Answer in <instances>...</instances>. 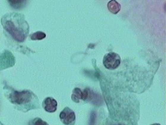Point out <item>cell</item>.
Returning a JSON list of instances; mask_svg holds the SVG:
<instances>
[{
	"instance_id": "cell-1",
	"label": "cell",
	"mask_w": 166,
	"mask_h": 125,
	"mask_svg": "<svg viewBox=\"0 0 166 125\" xmlns=\"http://www.w3.org/2000/svg\"><path fill=\"white\" fill-rule=\"evenodd\" d=\"M4 29L15 41L23 42L29 33V26L24 15L18 13H10L4 15L1 18Z\"/></svg>"
},
{
	"instance_id": "cell-2",
	"label": "cell",
	"mask_w": 166,
	"mask_h": 125,
	"mask_svg": "<svg viewBox=\"0 0 166 125\" xmlns=\"http://www.w3.org/2000/svg\"><path fill=\"white\" fill-rule=\"evenodd\" d=\"M8 98L10 102L21 111L28 112L39 108V99L31 91H17L11 89Z\"/></svg>"
},
{
	"instance_id": "cell-3",
	"label": "cell",
	"mask_w": 166,
	"mask_h": 125,
	"mask_svg": "<svg viewBox=\"0 0 166 125\" xmlns=\"http://www.w3.org/2000/svg\"><path fill=\"white\" fill-rule=\"evenodd\" d=\"M121 62V60L119 55L114 52L107 54L104 56L103 60V63L105 67L110 70L116 69L120 65Z\"/></svg>"
},
{
	"instance_id": "cell-4",
	"label": "cell",
	"mask_w": 166,
	"mask_h": 125,
	"mask_svg": "<svg viewBox=\"0 0 166 125\" xmlns=\"http://www.w3.org/2000/svg\"><path fill=\"white\" fill-rule=\"evenodd\" d=\"M15 57L10 52L4 51L0 54V70L14 65Z\"/></svg>"
},
{
	"instance_id": "cell-5",
	"label": "cell",
	"mask_w": 166,
	"mask_h": 125,
	"mask_svg": "<svg viewBox=\"0 0 166 125\" xmlns=\"http://www.w3.org/2000/svg\"><path fill=\"white\" fill-rule=\"evenodd\" d=\"M59 117L61 121L65 125H73L76 119L74 111L68 107H66L61 111Z\"/></svg>"
},
{
	"instance_id": "cell-6",
	"label": "cell",
	"mask_w": 166,
	"mask_h": 125,
	"mask_svg": "<svg viewBox=\"0 0 166 125\" xmlns=\"http://www.w3.org/2000/svg\"><path fill=\"white\" fill-rule=\"evenodd\" d=\"M58 103L55 99L48 97L43 101L42 107L45 111L48 113H53L57 110Z\"/></svg>"
},
{
	"instance_id": "cell-7",
	"label": "cell",
	"mask_w": 166,
	"mask_h": 125,
	"mask_svg": "<svg viewBox=\"0 0 166 125\" xmlns=\"http://www.w3.org/2000/svg\"><path fill=\"white\" fill-rule=\"evenodd\" d=\"M7 2L14 9L20 10L26 6L27 0H7Z\"/></svg>"
},
{
	"instance_id": "cell-8",
	"label": "cell",
	"mask_w": 166,
	"mask_h": 125,
	"mask_svg": "<svg viewBox=\"0 0 166 125\" xmlns=\"http://www.w3.org/2000/svg\"><path fill=\"white\" fill-rule=\"evenodd\" d=\"M107 7L110 11L113 14H117L121 10V6L115 0H111L107 4Z\"/></svg>"
},
{
	"instance_id": "cell-9",
	"label": "cell",
	"mask_w": 166,
	"mask_h": 125,
	"mask_svg": "<svg viewBox=\"0 0 166 125\" xmlns=\"http://www.w3.org/2000/svg\"><path fill=\"white\" fill-rule=\"evenodd\" d=\"M83 92L80 89H74L73 91V93L72 94V100L76 103L80 102V99H82Z\"/></svg>"
},
{
	"instance_id": "cell-10",
	"label": "cell",
	"mask_w": 166,
	"mask_h": 125,
	"mask_svg": "<svg viewBox=\"0 0 166 125\" xmlns=\"http://www.w3.org/2000/svg\"><path fill=\"white\" fill-rule=\"evenodd\" d=\"M46 36L45 33L42 31H37L30 35V38L32 40H41Z\"/></svg>"
},
{
	"instance_id": "cell-11",
	"label": "cell",
	"mask_w": 166,
	"mask_h": 125,
	"mask_svg": "<svg viewBox=\"0 0 166 125\" xmlns=\"http://www.w3.org/2000/svg\"><path fill=\"white\" fill-rule=\"evenodd\" d=\"M32 124H35V125H43V124H47L46 123H45L44 121H42L41 119L39 118H37L35 119H34L32 121Z\"/></svg>"
}]
</instances>
